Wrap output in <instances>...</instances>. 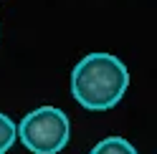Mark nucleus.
Here are the masks:
<instances>
[{
	"mask_svg": "<svg viewBox=\"0 0 157 154\" xmlns=\"http://www.w3.org/2000/svg\"><path fill=\"white\" fill-rule=\"evenodd\" d=\"M127 86L129 71L112 53H89L71 71V94L89 111H106L117 106Z\"/></svg>",
	"mask_w": 157,
	"mask_h": 154,
	"instance_id": "obj_1",
	"label": "nucleus"
},
{
	"mask_svg": "<svg viewBox=\"0 0 157 154\" xmlns=\"http://www.w3.org/2000/svg\"><path fill=\"white\" fill-rule=\"evenodd\" d=\"M68 137H71L68 116L56 106H41L25 114L18 127V139L33 154H58L68 144Z\"/></svg>",
	"mask_w": 157,
	"mask_h": 154,
	"instance_id": "obj_2",
	"label": "nucleus"
},
{
	"mask_svg": "<svg viewBox=\"0 0 157 154\" xmlns=\"http://www.w3.org/2000/svg\"><path fill=\"white\" fill-rule=\"evenodd\" d=\"M15 137H18V129H15V124L10 121V116L0 114V154H5L15 144Z\"/></svg>",
	"mask_w": 157,
	"mask_h": 154,
	"instance_id": "obj_4",
	"label": "nucleus"
},
{
	"mask_svg": "<svg viewBox=\"0 0 157 154\" xmlns=\"http://www.w3.org/2000/svg\"><path fill=\"white\" fill-rule=\"evenodd\" d=\"M91 154H137V149L124 137H106L91 149Z\"/></svg>",
	"mask_w": 157,
	"mask_h": 154,
	"instance_id": "obj_3",
	"label": "nucleus"
}]
</instances>
